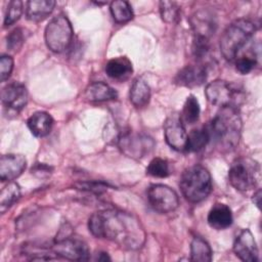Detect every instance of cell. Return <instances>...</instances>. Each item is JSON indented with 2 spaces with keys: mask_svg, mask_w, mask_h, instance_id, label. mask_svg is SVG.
I'll use <instances>...</instances> for the list:
<instances>
[{
  "mask_svg": "<svg viewBox=\"0 0 262 262\" xmlns=\"http://www.w3.org/2000/svg\"><path fill=\"white\" fill-rule=\"evenodd\" d=\"M89 231L97 238H105L126 250H138L145 242L140 220L131 213L105 209L93 213L88 220Z\"/></svg>",
  "mask_w": 262,
  "mask_h": 262,
  "instance_id": "1",
  "label": "cell"
},
{
  "mask_svg": "<svg viewBox=\"0 0 262 262\" xmlns=\"http://www.w3.org/2000/svg\"><path fill=\"white\" fill-rule=\"evenodd\" d=\"M212 140L222 150L234 149L241 138L242 120L236 107L224 106L216 114L207 127Z\"/></svg>",
  "mask_w": 262,
  "mask_h": 262,
  "instance_id": "2",
  "label": "cell"
},
{
  "mask_svg": "<svg viewBox=\"0 0 262 262\" xmlns=\"http://www.w3.org/2000/svg\"><path fill=\"white\" fill-rule=\"evenodd\" d=\"M256 31V27L248 18H238L232 21L220 38V51L225 59H235L239 50L246 45Z\"/></svg>",
  "mask_w": 262,
  "mask_h": 262,
  "instance_id": "3",
  "label": "cell"
},
{
  "mask_svg": "<svg viewBox=\"0 0 262 262\" xmlns=\"http://www.w3.org/2000/svg\"><path fill=\"white\" fill-rule=\"evenodd\" d=\"M182 194L190 203L204 201L212 190V179L209 171L195 165L187 168L181 175L179 182Z\"/></svg>",
  "mask_w": 262,
  "mask_h": 262,
  "instance_id": "4",
  "label": "cell"
},
{
  "mask_svg": "<svg viewBox=\"0 0 262 262\" xmlns=\"http://www.w3.org/2000/svg\"><path fill=\"white\" fill-rule=\"evenodd\" d=\"M228 179L235 189L241 191L250 190L259 182L260 167L249 158L236 159L229 168Z\"/></svg>",
  "mask_w": 262,
  "mask_h": 262,
  "instance_id": "5",
  "label": "cell"
},
{
  "mask_svg": "<svg viewBox=\"0 0 262 262\" xmlns=\"http://www.w3.org/2000/svg\"><path fill=\"white\" fill-rule=\"evenodd\" d=\"M45 43L51 51L59 53L69 48L73 40V28L66 15L54 16L46 26Z\"/></svg>",
  "mask_w": 262,
  "mask_h": 262,
  "instance_id": "6",
  "label": "cell"
},
{
  "mask_svg": "<svg viewBox=\"0 0 262 262\" xmlns=\"http://www.w3.org/2000/svg\"><path fill=\"white\" fill-rule=\"evenodd\" d=\"M118 146L125 156L138 160L152 151L155 141L146 134L128 131L118 137Z\"/></svg>",
  "mask_w": 262,
  "mask_h": 262,
  "instance_id": "7",
  "label": "cell"
},
{
  "mask_svg": "<svg viewBox=\"0 0 262 262\" xmlns=\"http://www.w3.org/2000/svg\"><path fill=\"white\" fill-rule=\"evenodd\" d=\"M150 207L158 213L166 214L178 208L179 199L174 189L165 184H152L147 189Z\"/></svg>",
  "mask_w": 262,
  "mask_h": 262,
  "instance_id": "8",
  "label": "cell"
},
{
  "mask_svg": "<svg viewBox=\"0 0 262 262\" xmlns=\"http://www.w3.org/2000/svg\"><path fill=\"white\" fill-rule=\"evenodd\" d=\"M51 250L56 256L69 260L84 261L88 260L90 255L87 244L83 239L70 234L57 238Z\"/></svg>",
  "mask_w": 262,
  "mask_h": 262,
  "instance_id": "9",
  "label": "cell"
},
{
  "mask_svg": "<svg viewBox=\"0 0 262 262\" xmlns=\"http://www.w3.org/2000/svg\"><path fill=\"white\" fill-rule=\"evenodd\" d=\"M205 94L208 101L220 107L234 106L237 101V91L229 83L224 80H215L210 82L205 89Z\"/></svg>",
  "mask_w": 262,
  "mask_h": 262,
  "instance_id": "10",
  "label": "cell"
},
{
  "mask_svg": "<svg viewBox=\"0 0 262 262\" xmlns=\"http://www.w3.org/2000/svg\"><path fill=\"white\" fill-rule=\"evenodd\" d=\"M164 135L167 143L178 151L186 150L187 133L180 116L171 114L164 123Z\"/></svg>",
  "mask_w": 262,
  "mask_h": 262,
  "instance_id": "11",
  "label": "cell"
},
{
  "mask_svg": "<svg viewBox=\"0 0 262 262\" xmlns=\"http://www.w3.org/2000/svg\"><path fill=\"white\" fill-rule=\"evenodd\" d=\"M233 252L236 257L245 262L259 261V251L253 233L249 229H243L234 239Z\"/></svg>",
  "mask_w": 262,
  "mask_h": 262,
  "instance_id": "12",
  "label": "cell"
},
{
  "mask_svg": "<svg viewBox=\"0 0 262 262\" xmlns=\"http://www.w3.org/2000/svg\"><path fill=\"white\" fill-rule=\"evenodd\" d=\"M207 79V68L203 63L187 64L175 76L174 83L179 86L193 88L201 86Z\"/></svg>",
  "mask_w": 262,
  "mask_h": 262,
  "instance_id": "13",
  "label": "cell"
},
{
  "mask_svg": "<svg viewBox=\"0 0 262 262\" xmlns=\"http://www.w3.org/2000/svg\"><path fill=\"white\" fill-rule=\"evenodd\" d=\"M2 103L9 110L19 112L28 102V90L26 86L19 82L7 84L1 93Z\"/></svg>",
  "mask_w": 262,
  "mask_h": 262,
  "instance_id": "14",
  "label": "cell"
},
{
  "mask_svg": "<svg viewBox=\"0 0 262 262\" xmlns=\"http://www.w3.org/2000/svg\"><path fill=\"white\" fill-rule=\"evenodd\" d=\"M190 24L194 36L207 39H210L211 36L214 35L217 28L216 16L208 9L195 11L190 17Z\"/></svg>",
  "mask_w": 262,
  "mask_h": 262,
  "instance_id": "15",
  "label": "cell"
},
{
  "mask_svg": "<svg viewBox=\"0 0 262 262\" xmlns=\"http://www.w3.org/2000/svg\"><path fill=\"white\" fill-rule=\"evenodd\" d=\"M26 167L27 160L23 155H3L0 159V179L2 181H11L17 178Z\"/></svg>",
  "mask_w": 262,
  "mask_h": 262,
  "instance_id": "16",
  "label": "cell"
},
{
  "mask_svg": "<svg viewBox=\"0 0 262 262\" xmlns=\"http://www.w3.org/2000/svg\"><path fill=\"white\" fill-rule=\"evenodd\" d=\"M207 221L212 228L225 229L232 224V213L228 206L222 203L215 204L208 213Z\"/></svg>",
  "mask_w": 262,
  "mask_h": 262,
  "instance_id": "17",
  "label": "cell"
},
{
  "mask_svg": "<svg viewBox=\"0 0 262 262\" xmlns=\"http://www.w3.org/2000/svg\"><path fill=\"white\" fill-rule=\"evenodd\" d=\"M84 97L90 102H101L116 99L117 91L104 82H93L85 89Z\"/></svg>",
  "mask_w": 262,
  "mask_h": 262,
  "instance_id": "18",
  "label": "cell"
},
{
  "mask_svg": "<svg viewBox=\"0 0 262 262\" xmlns=\"http://www.w3.org/2000/svg\"><path fill=\"white\" fill-rule=\"evenodd\" d=\"M132 72V63L126 56L112 58L105 64L106 75L114 80L124 81L131 76Z\"/></svg>",
  "mask_w": 262,
  "mask_h": 262,
  "instance_id": "19",
  "label": "cell"
},
{
  "mask_svg": "<svg viewBox=\"0 0 262 262\" xmlns=\"http://www.w3.org/2000/svg\"><path fill=\"white\" fill-rule=\"evenodd\" d=\"M27 125L34 136L44 137L50 133L53 119L46 112H36L28 119Z\"/></svg>",
  "mask_w": 262,
  "mask_h": 262,
  "instance_id": "20",
  "label": "cell"
},
{
  "mask_svg": "<svg viewBox=\"0 0 262 262\" xmlns=\"http://www.w3.org/2000/svg\"><path fill=\"white\" fill-rule=\"evenodd\" d=\"M54 6L53 0H30L26 7L27 18L32 21H41L51 14Z\"/></svg>",
  "mask_w": 262,
  "mask_h": 262,
  "instance_id": "21",
  "label": "cell"
},
{
  "mask_svg": "<svg viewBox=\"0 0 262 262\" xmlns=\"http://www.w3.org/2000/svg\"><path fill=\"white\" fill-rule=\"evenodd\" d=\"M150 98V88L147 83L141 79L136 78L130 87L129 99L131 103L136 107L145 106Z\"/></svg>",
  "mask_w": 262,
  "mask_h": 262,
  "instance_id": "22",
  "label": "cell"
},
{
  "mask_svg": "<svg viewBox=\"0 0 262 262\" xmlns=\"http://www.w3.org/2000/svg\"><path fill=\"white\" fill-rule=\"evenodd\" d=\"M190 260L194 262H210L212 260L211 247L201 236L193 237L190 244Z\"/></svg>",
  "mask_w": 262,
  "mask_h": 262,
  "instance_id": "23",
  "label": "cell"
},
{
  "mask_svg": "<svg viewBox=\"0 0 262 262\" xmlns=\"http://www.w3.org/2000/svg\"><path fill=\"white\" fill-rule=\"evenodd\" d=\"M210 142V134L207 127H201L191 130L187 134L186 150L188 151H200Z\"/></svg>",
  "mask_w": 262,
  "mask_h": 262,
  "instance_id": "24",
  "label": "cell"
},
{
  "mask_svg": "<svg viewBox=\"0 0 262 262\" xmlns=\"http://www.w3.org/2000/svg\"><path fill=\"white\" fill-rule=\"evenodd\" d=\"M20 198V187L15 182H9L0 193V211L4 213Z\"/></svg>",
  "mask_w": 262,
  "mask_h": 262,
  "instance_id": "25",
  "label": "cell"
},
{
  "mask_svg": "<svg viewBox=\"0 0 262 262\" xmlns=\"http://www.w3.org/2000/svg\"><path fill=\"white\" fill-rule=\"evenodd\" d=\"M110 10L115 21L124 24L133 18V10L131 5L124 0H116L111 2Z\"/></svg>",
  "mask_w": 262,
  "mask_h": 262,
  "instance_id": "26",
  "label": "cell"
},
{
  "mask_svg": "<svg viewBox=\"0 0 262 262\" xmlns=\"http://www.w3.org/2000/svg\"><path fill=\"white\" fill-rule=\"evenodd\" d=\"M200 112H201L200 103H199L196 97L194 95H189V96H187V98L183 104V108H182L180 118L183 123L191 125V124H194L199 120Z\"/></svg>",
  "mask_w": 262,
  "mask_h": 262,
  "instance_id": "27",
  "label": "cell"
},
{
  "mask_svg": "<svg viewBox=\"0 0 262 262\" xmlns=\"http://www.w3.org/2000/svg\"><path fill=\"white\" fill-rule=\"evenodd\" d=\"M160 13L162 19L168 24H176L180 19V7L176 2L173 1H161L160 2Z\"/></svg>",
  "mask_w": 262,
  "mask_h": 262,
  "instance_id": "28",
  "label": "cell"
},
{
  "mask_svg": "<svg viewBox=\"0 0 262 262\" xmlns=\"http://www.w3.org/2000/svg\"><path fill=\"white\" fill-rule=\"evenodd\" d=\"M146 173L150 176L158 177V178H164L170 175V167L167 160L162 158H155L152 159L147 168Z\"/></svg>",
  "mask_w": 262,
  "mask_h": 262,
  "instance_id": "29",
  "label": "cell"
},
{
  "mask_svg": "<svg viewBox=\"0 0 262 262\" xmlns=\"http://www.w3.org/2000/svg\"><path fill=\"white\" fill-rule=\"evenodd\" d=\"M23 13V2L20 0H11L8 3L5 16L4 26L8 27L16 23Z\"/></svg>",
  "mask_w": 262,
  "mask_h": 262,
  "instance_id": "30",
  "label": "cell"
},
{
  "mask_svg": "<svg viewBox=\"0 0 262 262\" xmlns=\"http://www.w3.org/2000/svg\"><path fill=\"white\" fill-rule=\"evenodd\" d=\"M191 50L193 56L198 61L203 60L205 57H207L210 51V39L194 36Z\"/></svg>",
  "mask_w": 262,
  "mask_h": 262,
  "instance_id": "31",
  "label": "cell"
},
{
  "mask_svg": "<svg viewBox=\"0 0 262 262\" xmlns=\"http://www.w3.org/2000/svg\"><path fill=\"white\" fill-rule=\"evenodd\" d=\"M25 40L26 38L23 29L16 28L12 30L6 37L7 48L12 52H16L21 48V46L25 43Z\"/></svg>",
  "mask_w": 262,
  "mask_h": 262,
  "instance_id": "32",
  "label": "cell"
},
{
  "mask_svg": "<svg viewBox=\"0 0 262 262\" xmlns=\"http://www.w3.org/2000/svg\"><path fill=\"white\" fill-rule=\"evenodd\" d=\"M255 66H256L255 57L249 56V55H244V56L237 58L236 62H235L236 71L243 75L249 74L255 68Z\"/></svg>",
  "mask_w": 262,
  "mask_h": 262,
  "instance_id": "33",
  "label": "cell"
},
{
  "mask_svg": "<svg viewBox=\"0 0 262 262\" xmlns=\"http://www.w3.org/2000/svg\"><path fill=\"white\" fill-rule=\"evenodd\" d=\"M13 70V58L10 55H1L0 57V79L1 82L7 80Z\"/></svg>",
  "mask_w": 262,
  "mask_h": 262,
  "instance_id": "34",
  "label": "cell"
},
{
  "mask_svg": "<svg viewBox=\"0 0 262 262\" xmlns=\"http://www.w3.org/2000/svg\"><path fill=\"white\" fill-rule=\"evenodd\" d=\"M76 186L79 189L86 190V191H91L93 193H102L107 189V185L103 182H98V181H85V182H78Z\"/></svg>",
  "mask_w": 262,
  "mask_h": 262,
  "instance_id": "35",
  "label": "cell"
},
{
  "mask_svg": "<svg viewBox=\"0 0 262 262\" xmlns=\"http://www.w3.org/2000/svg\"><path fill=\"white\" fill-rule=\"evenodd\" d=\"M260 200H261V190L258 189L256 191V193H254L253 195V203L259 208L260 207Z\"/></svg>",
  "mask_w": 262,
  "mask_h": 262,
  "instance_id": "36",
  "label": "cell"
},
{
  "mask_svg": "<svg viewBox=\"0 0 262 262\" xmlns=\"http://www.w3.org/2000/svg\"><path fill=\"white\" fill-rule=\"evenodd\" d=\"M97 260L106 261V260H111V258L107 256V253H99V257H97Z\"/></svg>",
  "mask_w": 262,
  "mask_h": 262,
  "instance_id": "37",
  "label": "cell"
}]
</instances>
